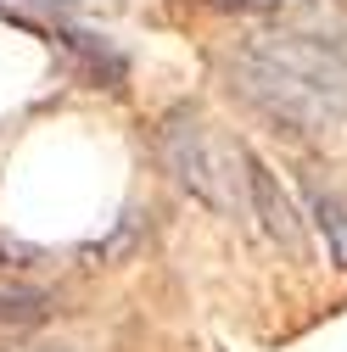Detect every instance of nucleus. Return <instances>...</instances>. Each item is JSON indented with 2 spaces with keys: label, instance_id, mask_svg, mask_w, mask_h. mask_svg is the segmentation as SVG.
I'll return each instance as SVG.
<instances>
[{
  "label": "nucleus",
  "instance_id": "nucleus-6",
  "mask_svg": "<svg viewBox=\"0 0 347 352\" xmlns=\"http://www.w3.org/2000/svg\"><path fill=\"white\" fill-rule=\"evenodd\" d=\"M62 39H67V45H73L84 62H90V73H96V78H107V84H118V78H123V56H118L112 45H101V39H90V34H62Z\"/></svg>",
  "mask_w": 347,
  "mask_h": 352
},
{
  "label": "nucleus",
  "instance_id": "nucleus-3",
  "mask_svg": "<svg viewBox=\"0 0 347 352\" xmlns=\"http://www.w3.org/2000/svg\"><path fill=\"white\" fill-rule=\"evenodd\" d=\"M241 168H246V207H252V218H257V230H264L286 257H308V224H302V212H297V201L286 196V185H280V173L257 157V151H246L241 146Z\"/></svg>",
  "mask_w": 347,
  "mask_h": 352
},
{
  "label": "nucleus",
  "instance_id": "nucleus-8",
  "mask_svg": "<svg viewBox=\"0 0 347 352\" xmlns=\"http://www.w3.org/2000/svg\"><path fill=\"white\" fill-rule=\"evenodd\" d=\"M12 6H45V12H62L67 0H12Z\"/></svg>",
  "mask_w": 347,
  "mask_h": 352
},
{
  "label": "nucleus",
  "instance_id": "nucleus-2",
  "mask_svg": "<svg viewBox=\"0 0 347 352\" xmlns=\"http://www.w3.org/2000/svg\"><path fill=\"white\" fill-rule=\"evenodd\" d=\"M157 151H162L168 173H174V179H180L196 201H207L213 212H235L241 185H235L230 168H235L241 146L224 151L219 140H213V129H207V118H202L196 107H174V112L157 123Z\"/></svg>",
  "mask_w": 347,
  "mask_h": 352
},
{
  "label": "nucleus",
  "instance_id": "nucleus-5",
  "mask_svg": "<svg viewBox=\"0 0 347 352\" xmlns=\"http://www.w3.org/2000/svg\"><path fill=\"white\" fill-rule=\"evenodd\" d=\"M51 314V296L34 291V285H6L0 291V336H23L34 324H45Z\"/></svg>",
  "mask_w": 347,
  "mask_h": 352
},
{
  "label": "nucleus",
  "instance_id": "nucleus-7",
  "mask_svg": "<svg viewBox=\"0 0 347 352\" xmlns=\"http://www.w3.org/2000/svg\"><path fill=\"white\" fill-rule=\"evenodd\" d=\"M224 12H264V17H275V12H297L302 0H219Z\"/></svg>",
  "mask_w": 347,
  "mask_h": 352
},
{
  "label": "nucleus",
  "instance_id": "nucleus-9",
  "mask_svg": "<svg viewBox=\"0 0 347 352\" xmlns=\"http://www.w3.org/2000/svg\"><path fill=\"white\" fill-rule=\"evenodd\" d=\"M23 352H67V346H23Z\"/></svg>",
  "mask_w": 347,
  "mask_h": 352
},
{
  "label": "nucleus",
  "instance_id": "nucleus-1",
  "mask_svg": "<svg viewBox=\"0 0 347 352\" xmlns=\"http://www.w3.org/2000/svg\"><path fill=\"white\" fill-rule=\"evenodd\" d=\"M230 90H241L257 112L286 123L291 135H308L347 112V56L302 34L246 39L230 56Z\"/></svg>",
  "mask_w": 347,
  "mask_h": 352
},
{
  "label": "nucleus",
  "instance_id": "nucleus-4",
  "mask_svg": "<svg viewBox=\"0 0 347 352\" xmlns=\"http://www.w3.org/2000/svg\"><path fill=\"white\" fill-rule=\"evenodd\" d=\"M308 218L319 224V235H325V246L336 257V269H347V190L308 179Z\"/></svg>",
  "mask_w": 347,
  "mask_h": 352
},
{
  "label": "nucleus",
  "instance_id": "nucleus-10",
  "mask_svg": "<svg viewBox=\"0 0 347 352\" xmlns=\"http://www.w3.org/2000/svg\"><path fill=\"white\" fill-rule=\"evenodd\" d=\"M0 269H12V252H6V246H0Z\"/></svg>",
  "mask_w": 347,
  "mask_h": 352
}]
</instances>
